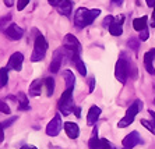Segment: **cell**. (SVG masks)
<instances>
[{
  "mask_svg": "<svg viewBox=\"0 0 155 149\" xmlns=\"http://www.w3.org/2000/svg\"><path fill=\"white\" fill-rule=\"evenodd\" d=\"M101 14L99 8H94V10H88L85 7L77 8V11L74 13V24L77 28H85L90 24L94 22V20L98 15Z\"/></svg>",
  "mask_w": 155,
  "mask_h": 149,
  "instance_id": "6da1fadb",
  "label": "cell"
},
{
  "mask_svg": "<svg viewBox=\"0 0 155 149\" xmlns=\"http://www.w3.org/2000/svg\"><path fill=\"white\" fill-rule=\"evenodd\" d=\"M129 74H130V63H129V59L126 57L124 53H122L116 63V67H115V77L116 80L119 81L120 84H126L127 78H129Z\"/></svg>",
  "mask_w": 155,
  "mask_h": 149,
  "instance_id": "7a4b0ae2",
  "label": "cell"
},
{
  "mask_svg": "<svg viewBox=\"0 0 155 149\" xmlns=\"http://www.w3.org/2000/svg\"><path fill=\"white\" fill-rule=\"evenodd\" d=\"M58 107H59V112L63 116H69L70 113L74 112L76 106H74V102H73V89H66L61 94L58 103Z\"/></svg>",
  "mask_w": 155,
  "mask_h": 149,
  "instance_id": "3957f363",
  "label": "cell"
},
{
  "mask_svg": "<svg viewBox=\"0 0 155 149\" xmlns=\"http://www.w3.org/2000/svg\"><path fill=\"white\" fill-rule=\"evenodd\" d=\"M46 50H48L46 39L43 38V35L39 33L35 38V42H34V50H32V55H31V62L36 63V62L43 60L45 55H46Z\"/></svg>",
  "mask_w": 155,
  "mask_h": 149,
  "instance_id": "277c9868",
  "label": "cell"
},
{
  "mask_svg": "<svg viewBox=\"0 0 155 149\" xmlns=\"http://www.w3.org/2000/svg\"><path fill=\"white\" fill-rule=\"evenodd\" d=\"M141 109H143V102H141V100H136V102H133L131 105H130L129 109H127L124 117L117 123V127L119 128H126L127 125H130V124L134 121V119H136V116H137V113L140 112Z\"/></svg>",
  "mask_w": 155,
  "mask_h": 149,
  "instance_id": "5b68a950",
  "label": "cell"
},
{
  "mask_svg": "<svg viewBox=\"0 0 155 149\" xmlns=\"http://www.w3.org/2000/svg\"><path fill=\"white\" fill-rule=\"evenodd\" d=\"M63 45H64L63 47H64L67 52L77 53V55H80V53H81V43H80L78 39H77L74 35H71V33H67V35L64 36Z\"/></svg>",
  "mask_w": 155,
  "mask_h": 149,
  "instance_id": "8992f818",
  "label": "cell"
},
{
  "mask_svg": "<svg viewBox=\"0 0 155 149\" xmlns=\"http://www.w3.org/2000/svg\"><path fill=\"white\" fill-rule=\"evenodd\" d=\"M61 128H63L61 117H60V114H56V116L49 121V124L46 125V134L49 135V137H56V135H59Z\"/></svg>",
  "mask_w": 155,
  "mask_h": 149,
  "instance_id": "52a82bcc",
  "label": "cell"
},
{
  "mask_svg": "<svg viewBox=\"0 0 155 149\" xmlns=\"http://www.w3.org/2000/svg\"><path fill=\"white\" fill-rule=\"evenodd\" d=\"M22 63H24V56L20 52H15L11 55V57L8 59L7 63V68L8 70H14V71H20L22 68Z\"/></svg>",
  "mask_w": 155,
  "mask_h": 149,
  "instance_id": "ba28073f",
  "label": "cell"
},
{
  "mask_svg": "<svg viewBox=\"0 0 155 149\" xmlns=\"http://www.w3.org/2000/svg\"><path fill=\"white\" fill-rule=\"evenodd\" d=\"M140 142H141L140 134H138L137 131H131L130 134H127L126 137L123 138L122 144H123V146H124L126 149H133L134 146H137Z\"/></svg>",
  "mask_w": 155,
  "mask_h": 149,
  "instance_id": "9c48e42d",
  "label": "cell"
},
{
  "mask_svg": "<svg viewBox=\"0 0 155 149\" xmlns=\"http://www.w3.org/2000/svg\"><path fill=\"white\" fill-rule=\"evenodd\" d=\"M4 32H6L7 38H10L11 40H18V39H21L22 35H24V29L20 28L17 24H10V25L6 28Z\"/></svg>",
  "mask_w": 155,
  "mask_h": 149,
  "instance_id": "30bf717a",
  "label": "cell"
},
{
  "mask_svg": "<svg viewBox=\"0 0 155 149\" xmlns=\"http://www.w3.org/2000/svg\"><path fill=\"white\" fill-rule=\"evenodd\" d=\"M154 59H155V49H150L144 55V65H145V70H147L151 75H155Z\"/></svg>",
  "mask_w": 155,
  "mask_h": 149,
  "instance_id": "8fae6325",
  "label": "cell"
},
{
  "mask_svg": "<svg viewBox=\"0 0 155 149\" xmlns=\"http://www.w3.org/2000/svg\"><path fill=\"white\" fill-rule=\"evenodd\" d=\"M101 107H98V106H91L90 110H88V114H87V124L88 125H95L98 121V119H99V116H101Z\"/></svg>",
  "mask_w": 155,
  "mask_h": 149,
  "instance_id": "7c38bea8",
  "label": "cell"
},
{
  "mask_svg": "<svg viewBox=\"0 0 155 149\" xmlns=\"http://www.w3.org/2000/svg\"><path fill=\"white\" fill-rule=\"evenodd\" d=\"M61 63H63V55H61V49L54 52V56L52 59V63L49 65V70L51 73H58L59 68L61 67Z\"/></svg>",
  "mask_w": 155,
  "mask_h": 149,
  "instance_id": "4fadbf2b",
  "label": "cell"
},
{
  "mask_svg": "<svg viewBox=\"0 0 155 149\" xmlns=\"http://www.w3.org/2000/svg\"><path fill=\"white\" fill-rule=\"evenodd\" d=\"M64 131H66V134H67V137H69V138H71V139L78 138V135H80L78 125H77L76 123H71V121L64 123Z\"/></svg>",
  "mask_w": 155,
  "mask_h": 149,
  "instance_id": "5bb4252c",
  "label": "cell"
},
{
  "mask_svg": "<svg viewBox=\"0 0 155 149\" xmlns=\"http://www.w3.org/2000/svg\"><path fill=\"white\" fill-rule=\"evenodd\" d=\"M56 8L59 10V13H60L61 15L69 17V15L71 14V11H73V2L71 0H60V3L58 4V7Z\"/></svg>",
  "mask_w": 155,
  "mask_h": 149,
  "instance_id": "9a60e30c",
  "label": "cell"
},
{
  "mask_svg": "<svg viewBox=\"0 0 155 149\" xmlns=\"http://www.w3.org/2000/svg\"><path fill=\"white\" fill-rule=\"evenodd\" d=\"M122 22H123V17H120V18H116L115 21L109 25V32H110V35H113V36H120V35H122L123 33Z\"/></svg>",
  "mask_w": 155,
  "mask_h": 149,
  "instance_id": "2e32d148",
  "label": "cell"
},
{
  "mask_svg": "<svg viewBox=\"0 0 155 149\" xmlns=\"http://www.w3.org/2000/svg\"><path fill=\"white\" fill-rule=\"evenodd\" d=\"M69 53H70V56H71L73 63L76 64V68L78 70V73L81 74V75H85V74H87V68H85L84 62L81 60V57H80V55H77V53H71V52H69Z\"/></svg>",
  "mask_w": 155,
  "mask_h": 149,
  "instance_id": "e0dca14e",
  "label": "cell"
},
{
  "mask_svg": "<svg viewBox=\"0 0 155 149\" xmlns=\"http://www.w3.org/2000/svg\"><path fill=\"white\" fill-rule=\"evenodd\" d=\"M45 84L42 80H34L29 85V95L31 96H39L42 92V85Z\"/></svg>",
  "mask_w": 155,
  "mask_h": 149,
  "instance_id": "ac0fdd59",
  "label": "cell"
},
{
  "mask_svg": "<svg viewBox=\"0 0 155 149\" xmlns=\"http://www.w3.org/2000/svg\"><path fill=\"white\" fill-rule=\"evenodd\" d=\"M63 78H64V82H66V89H73L74 84H76V77H74V74H73L70 70H64V71H63Z\"/></svg>",
  "mask_w": 155,
  "mask_h": 149,
  "instance_id": "d6986e66",
  "label": "cell"
},
{
  "mask_svg": "<svg viewBox=\"0 0 155 149\" xmlns=\"http://www.w3.org/2000/svg\"><path fill=\"white\" fill-rule=\"evenodd\" d=\"M133 28L136 29V31H138V32H141L143 29L147 28V17H141V18H136L133 21Z\"/></svg>",
  "mask_w": 155,
  "mask_h": 149,
  "instance_id": "ffe728a7",
  "label": "cell"
},
{
  "mask_svg": "<svg viewBox=\"0 0 155 149\" xmlns=\"http://www.w3.org/2000/svg\"><path fill=\"white\" fill-rule=\"evenodd\" d=\"M18 110H29V105H28V99H27L25 94H22V92H20L18 94Z\"/></svg>",
  "mask_w": 155,
  "mask_h": 149,
  "instance_id": "44dd1931",
  "label": "cell"
},
{
  "mask_svg": "<svg viewBox=\"0 0 155 149\" xmlns=\"http://www.w3.org/2000/svg\"><path fill=\"white\" fill-rule=\"evenodd\" d=\"M8 82V68L2 67L0 68V88H4Z\"/></svg>",
  "mask_w": 155,
  "mask_h": 149,
  "instance_id": "7402d4cb",
  "label": "cell"
},
{
  "mask_svg": "<svg viewBox=\"0 0 155 149\" xmlns=\"http://www.w3.org/2000/svg\"><path fill=\"white\" fill-rule=\"evenodd\" d=\"M99 144H101V139L98 138V130H94L92 137H91L90 142H88L90 149H99Z\"/></svg>",
  "mask_w": 155,
  "mask_h": 149,
  "instance_id": "603a6c76",
  "label": "cell"
},
{
  "mask_svg": "<svg viewBox=\"0 0 155 149\" xmlns=\"http://www.w3.org/2000/svg\"><path fill=\"white\" fill-rule=\"evenodd\" d=\"M45 87H46V94H48V96H52L53 95V92H54V80L53 78H45Z\"/></svg>",
  "mask_w": 155,
  "mask_h": 149,
  "instance_id": "cb8c5ba5",
  "label": "cell"
},
{
  "mask_svg": "<svg viewBox=\"0 0 155 149\" xmlns=\"http://www.w3.org/2000/svg\"><path fill=\"white\" fill-rule=\"evenodd\" d=\"M143 125H144L145 128H147L150 132H152V134L155 135V123L154 121H150V120H145V119H141V121H140Z\"/></svg>",
  "mask_w": 155,
  "mask_h": 149,
  "instance_id": "d4e9b609",
  "label": "cell"
},
{
  "mask_svg": "<svg viewBox=\"0 0 155 149\" xmlns=\"http://www.w3.org/2000/svg\"><path fill=\"white\" fill-rule=\"evenodd\" d=\"M99 149H116L112 145V142H109L106 138H101V144H99Z\"/></svg>",
  "mask_w": 155,
  "mask_h": 149,
  "instance_id": "484cf974",
  "label": "cell"
},
{
  "mask_svg": "<svg viewBox=\"0 0 155 149\" xmlns=\"http://www.w3.org/2000/svg\"><path fill=\"white\" fill-rule=\"evenodd\" d=\"M10 20H11V14H7V15H4V17H2V18H0V29L3 28V27H7Z\"/></svg>",
  "mask_w": 155,
  "mask_h": 149,
  "instance_id": "4316f807",
  "label": "cell"
},
{
  "mask_svg": "<svg viewBox=\"0 0 155 149\" xmlns=\"http://www.w3.org/2000/svg\"><path fill=\"white\" fill-rule=\"evenodd\" d=\"M0 112L4 113V114H10V107H8V105L6 102H3V100H0Z\"/></svg>",
  "mask_w": 155,
  "mask_h": 149,
  "instance_id": "83f0119b",
  "label": "cell"
},
{
  "mask_svg": "<svg viewBox=\"0 0 155 149\" xmlns=\"http://www.w3.org/2000/svg\"><path fill=\"white\" fill-rule=\"evenodd\" d=\"M29 3V0H18L17 2V8H18V11H22L24 8L27 7V4Z\"/></svg>",
  "mask_w": 155,
  "mask_h": 149,
  "instance_id": "f1b7e54d",
  "label": "cell"
},
{
  "mask_svg": "<svg viewBox=\"0 0 155 149\" xmlns=\"http://www.w3.org/2000/svg\"><path fill=\"white\" fill-rule=\"evenodd\" d=\"M148 36H150V32H148V29H147V28L143 29V31L140 32V40H143V42H144V40H147V39H148Z\"/></svg>",
  "mask_w": 155,
  "mask_h": 149,
  "instance_id": "f546056e",
  "label": "cell"
},
{
  "mask_svg": "<svg viewBox=\"0 0 155 149\" xmlns=\"http://www.w3.org/2000/svg\"><path fill=\"white\" fill-rule=\"evenodd\" d=\"M129 46L131 47V49H134V50H137L138 49V40H136L134 38H131V39L129 40Z\"/></svg>",
  "mask_w": 155,
  "mask_h": 149,
  "instance_id": "4dcf8cb0",
  "label": "cell"
},
{
  "mask_svg": "<svg viewBox=\"0 0 155 149\" xmlns=\"http://www.w3.org/2000/svg\"><path fill=\"white\" fill-rule=\"evenodd\" d=\"M113 21H115V18H113L112 15H108V17H105V20H104V27H109Z\"/></svg>",
  "mask_w": 155,
  "mask_h": 149,
  "instance_id": "1f68e13d",
  "label": "cell"
},
{
  "mask_svg": "<svg viewBox=\"0 0 155 149\" xmlns=\"http://www.w3.org/2000/svg\"><path fill=\"white\" fill-rule=\"evenodd\" d=\"M15 120H17V117H11V119H8V120H6V121H4V123H3V127L4 128H6V127H10V125H11V123H14V121Z\"/></svg>",
  "mask_w": 155,
  "mask_h": 149,
  "instance_id": "d6a6232c",
  "label": "cell"
},
{
  "mask_svg": "<svg viewBox=\"0 0 155 149\" xmlns=\"http://www.w3.org/2000/svg\"><path fill=\"white\" fill-rule=\"evenodd\" d=\"M4 139V127H3V123H0V142H3Z\"/></svg>",
  "mask_w": 155,
  "mask_h": 149,
  "instance_id": "836d02e7",
  "label": "cell"
},
{
  "mask_svg": "<svg viewBox=\"0 0 155 149\" xmlns=\"http://www.w3.org/2000/svg\"><path fill=\"white\" fill-rule=\"evenodd\" d=\"M94 88H95V78L92 77L90 80V92H94Z\"/></svg>",
  "mask_w": 155,
  "mask_h": 149,
  "instance_id": "e575fe53",
  "label": "cell"
},
{
  "mask_svg": "<svg viewBox=\"0 0 155 149\" xmlns=\"http://www.w3.org/2000/svg\"><path fill=\"white\" fill-rule=\"evenodd\" d=\"M51 6H54V7H58V4L60 3V0H48Z\"/></svg>",
  "mask_w": 155,
  "mask_h": 149,
  "instance_id": "d590c367",
  "label": "cell"
},
{
  "mask_svg": "<svg viewBox=\"0 0 155 149\" xmlns=\"http://www.w3.org/2000/svg\"><path fill=\"white\" fill-rule=\"evenodd\" d=\"M4 4H6L7 7H11V6L14 4V0H4Z\"/></svg>",
  "mask_w": 155,
  "mask_h": 149,
  "instance_id": "8d00e7d4",
  "label": "cell"
},
{
  "mask_svg": "<svg viewBox=\"0 0 155 149\" xmlns=\"http://www.w3.org/2000/svg\"><path fill=\"white\" fill-rule=\"evenodd\" d=\"M145 2H147L148 7H154L155 6V0H145Z\"/></svg>",
  "mask_w": 155,
  "mask_h": 149,
  "instance_id": "74e56055",
  "label": "cell"
},
{
  "mask_svg": "<svg viewBox=\"0 0 155 149\" xmlns=\"http://www.w3.org/2000/svg\"><path fill=\"white\" fill-rule=\"evenodd\" d=\"M20 149H38V148H35V146H32V145H24V146H21Z\"/></svg>",
  "mask_w": 155,
  "mask_h": 149,
  "instance_id": "f35d334b",
  "label": "cell"
},
{
  "mask_svg": "<svg viewBox=\"0 0 155 149\" xmlns=\"http://www.w3.org/2000/svg\"><path fill=\"white\" fill-rule=\"evenodd\" d=\"M152 27H155V6H154V11H152Z\"/></svg>",
  "mask_w": 155,
  "mask_h": 149,
  "instance_id": "ab89813d",
  "label": "cell"
},
{
  "mask_svg": "<svg viewBox=\"0 0 155 149\" xmlns=\"http://www.w3.org/2000/svg\"><path fill=\"white\" fill-rule=\"evenodd\" d=\"M74 112H76V116L77 117L81 116V114H80V112H81V109H80V107H76V109H74Z\"/></svg>",
  "mask_w": 155,
  "mask_h": 149,
  "instance_id": "60d3db41",
  "label": "cell"
},
{
  "mask_svg": "<svg viewBox=\"0 0 155 149\" xmlns=\"http://www.w3.org/2000/svg\"><path fill=\"white\" fill-rule=\"evenodd\" d=\"M150 114H151V117H152V121L155 123V113L152 112V110H150Z\"/></svg>",
  "mask_w": 155,
  "mask_h": 149,
  "instance_id": "b9f144b4",
  "label": "cell"
},
{
  "mask_svg": "<svg viewBox=\"0 0 155 149\" xmlns=\"http://www.w3.org/2000/svg\"><path fill=\"white\" fill-rule=\"evenodd\" d=\"M113 2H115V4H122L123 0H113Z\"/></svg>",
  "mask_w": 155,
  "mask_h": 149,
  "instance_id": "7bdbcfd3",
  "label": "cell"
},
{
  "mask_svg": "<svg viewBox=\"0 0 155 149\" xmlns=\"http://www.w3.org/2000/svg\"><path fill=\"white\" fill-rule=\"evenodd\" d=\"M123 149H126V148H123Z\"/></svg>",
  "mask_w": 155,
  "mask_h": 149,
  "instance_id": "ee69618b",
  "label": "cell"
}]
</instances>
